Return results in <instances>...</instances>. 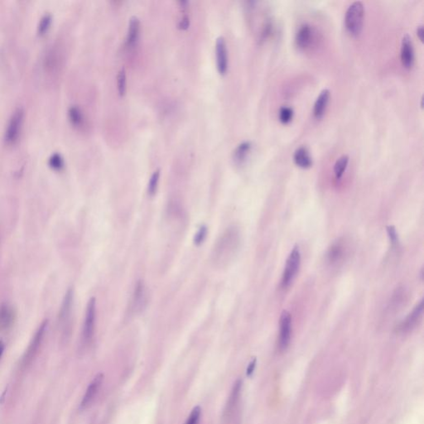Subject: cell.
Listing matches in <instances>:
<instances>
[{
	"label": "cell",
	"mask_w": 424,
	"mask_h": 424,
	"mask_svg": "<svg viewBox=\"0 0 424 424\" xmlns=\"http://www.w3.org/2000/svg\"><path fill=\"white\" fill-rule=\"evenodd\" d=\"M240 245V235L236 227L227 229L214 245L211 260L218 268H225L236 255Z\"/></svg>",
	"instance_id": "1"
},
{
	"label": "cell",
	"mask_w": 424,
	"mask_h": 424,
	"mask_svg": "<svg viewBox=\"0 0 424 424\" xmlns=\"http://www.w3.org/2000/svg\"><path fill=\"white\" fill-rule=\"evenodd\" d=\"M365 8L361 1L351 3L346 10L345 16V26L351 36L357 37L363 29Z\"/></svg>",
	"instance_id": "2"
},
{
	"label": "cell",
	"mask_w": 424,
	"mask_h": 424,
	"mask_svg": "<svg viewBox=\"0 0 424 424\" xmlns=\"http://www.w3.org/2000/svg\"><path fill=\"white\" fill-rule=\"evenodd\" d=\"M74 291L69 288L65 294L58 313L59 325L61 326V335L64 339H68L72 328V307H73Z\"/></svg>",
	"instance_id": "3"
},
{
	"label": "cell",
	"mask_w": 424,
	"mask_h": 424,
	"mask_svg": "<svg viewBox=\"0 0 424 424\" xmlns=\"http://www.w3.org/2000/svg\"><path fill=\"white\" fill-rule=\"evenodd\" d=\"M24 119V110L18 108L11 114L6 125L4 140L8 144H14L18 141L22 132Z\"/></svg>",
	"instance_id": "4"
},
{
	"label": "cell",
	"mask_w": 424,
	"mask_h": 424,
	"mask_svg": "<svg viewBox=\"0 0 424 424\" xmlns=\"http://www.w3.org/2000/svg\"><path fill=\"white\" fill-rule=\"evenodd\" d=\"M95 299L92 297L89 300L87 304L86 316H85L84 325L82 329V344L83 346L89 345L93 340L94 335V327H95Z\"/></svg>",
	"instance_id": "5"
},
{
	"label": "cell",
	"mask_w": 424,
	"mask_h": 424,
	"mask_svg": "<svg viewBox=\"0 0 424 424\" xmlns=\"http://www.w3.org/2000/svg\"><path fill=\"white\" fill-rule=\"evenodd\" d=\"M300 263H301V254H300L299 248L296 245L287 258L284 270L283 273L281 284L283 288H286L292 283L298 272Z\"/></svg>",
	"instance_id": "6"
},
{
	"label": "cell",
	"mask_w": 424,
	"mask_h": 424,
	"mask_svg": "<svg viewBox=\"0 0 424 424\" xmlns=\"http://www.w3.org/2000/svg\"><path fill=\"white\" fill-rule=\"evenodd\" d=\"M148 302V292L147 287L142 281H139L135 286V292L131 301V311L135 314L142 313Z\"/></svg>",
	"instance_id": "7"
},
{
	"label": "cell",
	"mask_w": 424,
	"mask_h": 424,
	"mask_svg": "<svg viewBox=\"0 0 424 424\" xmlns=\"http://www.w3.org/2000/svg\"><path fill=\"white\" fill-rule=\"evenodd\" d=\"M292 333V318L290 313L283 311L280 318V333L279 347L280 351H285L289 345Z\"/></svg>",
	"instance_id": "8"
},
{
	"label": "cell",
	"mask_w": 424,
	"mask_h": 424,
	"mask_svg": "<svg viewBox=\"0 0 424 424\" xmlns=\"http://www.w3.org/2000/svg\"><path fill=\"white\" fill-rule=\"evenodd\" d=\"M47 325H48V321H44V323H42L40 327L38 328V330L36 331L35 335L33 336V340L31 341L30 345L28 346V350L26 351L24 357H23L24 364H28V362H30L32 359L36 356V354L38 353V349L40 347V345L44 340V335H45L47 329Z\"/></svg>",
	"instance_id": "9"
},
{
	"label": "cell",
	"mask_w": 424,
	"mask_h": 424,
	"mask_svg": "<svg viewBox=\"0 0 424 424\" xmlns=\"http://www.w3.org/2000/svg\"><path fill=\"white\" fill-rule=\"evenodd\" d=\"M216 66L219 73L225 75L228 70V49L226 39L224 37H219L216 42Z\"/></svg>",
	"instance_id": "10"
},
{
	"label": "cell",
	"mask_w": 424,
	"mask_h": 424,
	"mask_svg": "<svg viewBox=\"0 0 424 424\" xmlns=\"http://www.w3.org/2000/svg\"><path fill=\"white\" fill-rule=\"evenodd\" d=\"M402 65L404 68L411 69L414 66V44L409 35L405 34L402 38L401 51H400Z\"/></svg>",
	"instance_id": "11"
},
{
	"label": "cell",
	"mask_w": 424,
	"mask_h": 424,
	"mask_svg": "<svg viewBox=\"0 0 424 424\" xmlns=\"http://www.w3.org/2000/svg\"><path fill=\"white\" fill-rule=\"evenodd\" d=\"M313 39L314 31L312 26L307 23L300 26L295 37V43L297 47L302 50L309 48L313 44Z\"/></svg>",
	"instance_id": "12"
},
{
	"label": "cell",
	"mask_w": 424,
	"mask_h": 424,
	"mask_svg": "<svg viewBox=\"0 0 424 424\" xmlns=\"http://www.w3.org/2000/svg\"><path fill=\"white\" fill-rule=\"evenodd\" d=\"M424 300H421L416 305V307H414L413 312L409 313L408 317L400 323L399 327V331L407 332V331H409L412 329H414V328L416 327L417 324L422 318L423 313H424Z\"/></svg>",
	"instance_id": "13"
},
{
	"label": "cell",
	"mask_w": 424,
	"mask_h": 424,
	"mask_svg": "<svg viewBox=\"0 0 424 424\" xmlns=\"http://www.w3.org/2000/svg\"><path fill=\"white\" fill-rule=\"evenodd\" d=\"M242 381L240 379L237 380L235 383L234 387L231 391V396L229 398L228 402L226 404V409H225V413H224V418L226 420L230 421L231 417L235 415L236 413V410H237L238 408V403H239V396H240V392H241Z\"/></svg>",
	"instance_id": "14"
},
{
	"label": "cell",
	"mask_w": 424,
	"mask_h": 424,
	"mask_svg": "<svg viewBox=\"0 0 424 424\" xmlns=\"http://www.w3.org/2000/svg\"><path fill=\"white\" fill-rule=\"evenodd\" d=\"M103 380H104V375L103 374H99L94 377V379L92 381V383H90L89 386L86 391V394L82 399V403H81V409H87V407L90 406L92 402L94 401L95 396L99 393Z\"/></svg>",
	"instance_id": "15"
},
{
	"label": "cell",
	"mask_w": 424,
	"mask_h": 424,
	"mask_svg": "<svg viewBox=\"0 0 424 424\" xmlns=\"http://www.w3.org/2000/svg\"><path fill=\"white\" fill-rule=\"evenodd\" d=\"M330 97V91L328 89H324L322 91L320 94L316 99L314 106H313V115L317 120H320L324 116L328 104H329Z\"/></svg>",
	"instance_id": "16"
},
{
	"label": "cell",
	"mask_w": 424,
	"mask_h": 424,
	"mask_svg": "<svg viewBox=\"0 0 424 424\" xmlns=\"http://www.w3.org/2000/svg\"><path fill=\"white\" fill-rule=\"evenodd\" d=\"M15 311L8 304L0 306V332L8 330L13 326L15 320Z\"/></svg>",
	"instance_id": "17"
},
{
	"label": "cell",
	"mask_w": 424,
	"mask_h": 424,
	"mask_svg": "<svg viewBox=\"0 0 424 424\" xmlns=\"http://www.w3.org/2000/svg\"><path fill=\"white\" fill-rule=\"evenodd\" d=\"M293 161L298 168L302 169H307L313 166V158L311 157L310 152L305 146H301L295 150Z\"/></svg>",
	"instance_id": "18"
},
{
	"label": "cell",
	"mask_w": 424,
	"mask_h": 424,
	"mask_svg": "<svg viewBox=\"0 0 424 424\" xmlns=\"http://www.w3.org/2000/svg\"><path fill=\"white\" fill-rule=\"evenodd\" d=\"M140 33V21L136 16H133L129 22L126 43L128 47H133L137 44Z\"/></svg>",
	"instance_id": "19"
},
{
	"label": "cell",
	"mask_w": 424,
	"mask_h": 424,
	"mask_svg": "<svg viewBox=\"0 0 424 424\" xmlns=\"http://www.w3.org/2000/svg\"><path fill=\"white\" fill-rule=\"evenodd\" d=\"M252 149V143L249 141H244L240 142L236 148H235L232 158L234 163L236 165H242L246 161L249 152Z\"/></svg>",
	"instance_id": "20"
},
{
	"label": "cell",
	"mask_w": 424,
	"mask_h": 424,
	"mask_svg": "<svg viewBox=\"0 0 424 424\" xmlns=\"http://www.w3.org/2000/svg\"><path fill=\"white\" fill-rule=\"evenodd\" d=\"M345 246L343 241L338 240L328 249L327 254V259L330 264H337L338 262L341 261L345 256Z\"/></svg>",
	"instance_id": "21"
},
{
	"label": "cell",
	"mask_w": 424,
	"mask_h": 424,
	"mask_svg": "<svg viewBox=\"0 0 424 424\" xmlns=\"http://www.w3.org/2000/svg\"><path fill=\"white\" fill-rule=\"evenodd\" d=\"M68 118L71 125L75 127H82L84 124V114L82 109L76 105H72L68 109Z\"/></svg>",
	"instance_id": "22"
},
{
	"label": "cell",
	"mask_w": 424,
	"mask_h": 424,
	"mask_svg": "<svg viewBox=\"0 0 424 424\" xmlns=\"http://www.w3.org/2000/svg\"><path fill=\"white\" fill-rule=\"evenodd\" d=\"M349 163V157L347 155H342L338 158L334 165V173L335 178L339 180L342 178Z\"/></svg>",
	"instance_id": "23"
},
{
	"label": "cell",
	"mask_w": 424,
	"mask_h": 424,
	"mask_svg": "<svg viewBox=\"0 0 424 424\" xmlns=\"http://www.w3.org/2000/svg\"><path fill=\"white\" fill-rule=\"evenodd\" d=\"M48 164L53 170L61 171L65 167V162L62 156L58 152L52 153L48 159Z\"/></svg>",
	"instance_id": "24"
},
{
	"label": "cell",
	"mask_w": 424,
	"mask_h": 424,
	"mask_svg": "<svg viewBox=\"0 0 424 424\" xmlns=\"http://www.w3.org/2000/svg\"><path fill=\"white\" fill-rule=\"evenodd\" d=\"M52 23V16L50 13L44 14L38 22V32L39 34H45L48 31Z\"/></svg>",
	"instance_id": "25"
},
{
	"label": "cell",
	"mask_w": 424,
	"mask_h": 424,
	"mask_svg": "<svg viewBox=\"0 0 424 424\" xmlns=\"http://www.w3.org/2000/svg\"><path fill=\"white\" fill-rule=\"evenodd\" d=\"M280 122L283 125H287L292 121L293 118V109L288 106H283L280 108L279 113Z\"/></svg>",
	"instance_id": "26"
},
{
	"label": "cell",
	"mask_w": 424,
	"mask_h": 424,
	"mask_svg": "<svg viewBox=\"0 0 424 424\" xmlns=\"http://www.w3.org/2000/svg\"><path fill=\"white\" fill-rule=\"evenodd\" d=\"M159 178H160V170H156L154 173H152L150 178L148 186H147V192L150 196H154L158 189V182H159Z\"/></svg>",
	"instance_id": "27"
},
{
	"label": "cell",
	"mask_w": 424,
	"mask_h": 424,
	"mask_svg": "<svg viewBox=\"0 0 424 424\" xmlns=\"http://www.w3.org/2000/svg\"><path fill=\"white\" fill-rule=\"evenodd\" d=\"M117 87L119 94L123 96L126 92V71L125 68L120 69L117 76Z\"/></svg>",
	"instance_id": "28"
},
{
	"label": "cell",
	"mask_w": 424,
	"mask_h": 424,
	"mask_svg": "<svg viewBox=\"0 0 424 424\" xmlns=\"http://www.w3.org/2000/svg\"><path fill=\"white\" fill-rule=\"evenodd\" d=\"M201 409L200 407H196L190 413L185 424H198L201 418Z\"/></svg>",
	"instance_id": "29"
},
{
	"label": "cell",
	"mask_w": 424,
	"mask_h": 424,
	"mask_svg": "<svg viewBox=\"0 0 424 424\" xmlns=\"http://www.w3.org/2000/svg\"><path fill=\"white\" fill-rule=\"evenodd\" d=\"M206 234H207V228H206V226H201L198 232L195 236V238H194V243H195V244L200 245V244H202L204 240H205Z\"/></svg>",
	"instance_id": "30"
},
{
	"label": "cell",
	"mask_w": 424,
	"mask_h": 424,
	"mask_svg": "<svg viewBox=\"0 0 424 424\" xmlns=\"http://www.w3.org/2000/svg\"><path fill=\"white\" fill-rule=\"evenodd\" d=\"M387 234L389 236L390 242L393 245L398 244L399 242V238H398V234H397L396 229L394 226H389L386 227Z\"/></svg>",
	"instance_id": "31"
},
{
	"label": "cell",
	"mask_w": 424,
	"mask_h": 424,
	"mask_svg": "<svg viewBox=\"0 0 424 424\" xmlns=\"http://www.w3.org/2000/svg\"><path fill=\"white\" fill-rule=\"evenodd\" d=\"M189 25H190L189 17H188L187 13H183V17L181 18L179 23H178V28L182 29V30H186V29H188Z\"/></svg>",
	"instance_id": "32"
},
{
	"label": "cell",
	"mask_w": 424,
	"mask_h": 424,
	"mask_svg": "<svg viewBox=\"0 0 424 424\" xmlns=\"http://www.w3.org/2000/svg\"><path fill=\"white\" fill-rule=\"evenodd\" d=\"M256 363L257 360L254 358L253 361H251V362L249 363V366H248V368H247V376H251L253 375V373L254 372V370H255V367H256Z\"/></svg>",
	"instance_id": "33"
},
{
	"label": "cell",
	"mask_w": 424,
	"mask_h": 424,
	"mask_svg": "<svg viewBox=\"0 0 424 424\" xmlns=\"http://www.w3.org/2000/svg\"><path fill=\"white\" fill-rule=\"evenodd\" d=\"M417 35L419 37V40L421 42H424V26L419 25L417 28Z\"/></svg>",
	"instance_id": "34"
},
{
	"label": "cell",
	"mask_w": 424,
	"mask_h": 424,
	"mask_svg": "<svg viewBox=\"0 0 424 424\" xmlns=\"http://www.w3.org/2000/svg\"><path fill=\"white\" fill-rule=\"evenodd\" d=\"M4 348H5V345H4V343L3 342V340H0V359L3 356V351H4Z\"/></svg>",
	"instance_id": "35"
}]
</instances>
